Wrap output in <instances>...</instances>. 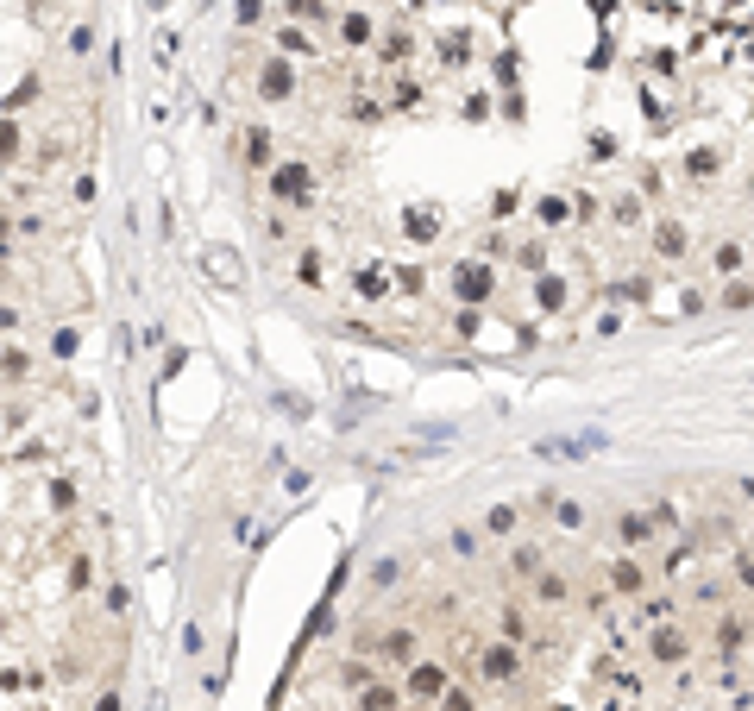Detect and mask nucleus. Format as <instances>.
I'll list each match as a JSON object with an SVG mask.
<instances>
[{
	"label": "nucleus",
	"mask_w": 754,
	"mask_h": 711,
	"mask_svg": "<svg viewBox=\"0 0 754 711\" xmlns=\"http://www.w3.org/2000/svg\"><path fill=\"white\" fill-rule=\"evenodd\" d=\"M654 252H660V259H679V252H685V227L660 221V233H654Z\"/></svg>",
	"instance_id": "1a4fd4ad"
},
{
	"label": "nucleus",
	"mask_w": 754,
	"mask_h": 711,
	"mask_svg": "<svg viewBox=\"0 0 754 711\" xmlns=\"http://www.w3.org/2000/svg\"><path fill=\"white\" fill-rule=\"evenodd\" d=\"M541 453H547V460H579L585 441H541Z\"/></svg>",
	"instance_id": "ddd939ff"
},
{
	"label": "nucleus",
	"mask_w": 754,
	"mask_h": 711,
	"mask_svg": "<svg viewBox=\"0 0 754 711\" xmlns=\"http://www.w3.org/2000/svg\"><path fill=\"white\" fill-rule=\"evenodd\" d=\"M754 302V284H730L723 289V308H749Z\"/></svg>",
	"instance_id": "dca6fc26"
},
{
	"label": "nucleus",
	"mask_w": 754,
	"mask_h": 711,
	"mask_svg": "<svg viewBox=\"0 0 754 711\" xmlns=\"http://www.w3.org/2000/svg\"><path fill=\"white\" fill-rule=\"evenodd\" d=\"M736 573H742V585L754 592V555H742V561H736Z\"/></svg>",
	"instance_id": "6ab92c4d"
},
{
	"label": "nucleus",
	"mask_w": 754,
	"mask_h": 711,
	"mask_svg": "<svg viewBox=\"0 0 754 711\" xmlns=\"http://www.w3.org/2000/svg\"><path fill=\"white\" fill-rule=\"evenodd\" d=\"M534 598H541V604H553V611H560V604H566V598H572V585H566V579H560V573H534Z\"/></svg>",
	"instance_id": "39448f33"
},
{
	"label": "nucleus",
	"mask_w": 754,
	"mask_h": 711,
	"mask_svg": "<svg viewBox=\"0 0 754 711\" xmlns=\"http://www.w3.org/2000/svg\"><path fill=\"white\" fill-rule=\"evenodd\" d=\"M541 567H547V561H541L534 542H515V548H509V573H515V579H534Z\"/></svg>",
	"instance_id": "6e6552de"
},
{
	"label": "nucleus",
	"mask_w": 754,
	"mask_h": 711,
	"mask_svg": "<svg viewBox=\"0 0 754 711\" xmlns=\"http://www.w3.org/2000/svg\"><path fill=\"white\" fill-rule=\"evenodd\" d=\"M610 585H617V592H623V598H635V592H641V585H647V573H641V561H617V567H610Z\"/></svg>",
	"instance_id": "0eeeda50"
},
{
	"label": "nucleus",
	"mask_w": 754,
	"mask_h": 711,
	"mask_svg": "<svg viewBox=\"0 0 754 711\" xmlns=\"http://www.w3.org/2000/svg\"><path fill=\"white\" fill-rule=\"evenodd\" d=\"M340 680H346L353 693H359V687H372V661H346V668H340Z\"/></svg>",
	"instance_id": "4468645a"
},
{
	"label": "nucleus",
	"mask_w": 754,
	"mask_h": 711,
	"mask_svg": "<svg viewBox=\"0 0 754 711\" xmlns=\"http://www.w3.org/2000/svg\"><path fill=\"white\" fill-rule=\"evenodd\" d=\"M453 555H459V561H478V542H472V529H453Z\"/></svg>",
	"instance_id": "a211bd4d"
},
{
	"label": "nucleus",
	"mask_w": 754,
	"mask_h": 711,
	"mask_svg": "<svg viewBox=\"0 0 754 711\" xmlns=\"http://www.w3.org/2000/svg\"><path fill=\"white\" fill-rule=\"evenodd\" d=\"M617 529H623V542H647L654 536V517H623Z\"/></svg>",
	"instance_id": "9b49d317"
},
{
	"label": "nucleus",
	"mask_w": 754,
	"mask_h": 711,
	"mask_svg": "<svg viewBox=\"0 0 754 711\" xmlns=\"http://www.w3.org/2000/svg\"><path fill=\"white\" fill-rule=\"evenodd\" d=\"M359 711H402V687H359Z\"/></svg>",
	"instance_id": "423d86ee"
},
{
	"label": "nucleus",
	"mask_w": 754,
	"mask_h": 711,
	"mask_svg": "<svg viewBox=\"0 0 754 711\" xmlns=\"http://www.w3.org/2000/svg\"><path fill=\"white\" fill-rule=\"evenodd\" d=\"M742 642H749V623H742V617H730V623L717 630V649H723V655H736Z\"/></svg>",
	"instance_id": "9d476101"
},
{
	"label": "nucleus",
	"mask_w": 754,
	"mask_h": 711,
	"mask_svg": "<svg viewBox=\"0 0 754 711\" xmlns=\"http://www.w3.org/2000/svg\"><path fill=\"white\" fill-rule=\"evenodd\" d=\"M440 711H478V699H472L466 687H447V693H440Z\"/></svg>",
	"instance_id": "f8f14e48"
},
{
	"label": "nucleus",
	"mask_w": 754,
	"mask_h": 711,
	"mask_svg": "<svg viewBox=\"0 0 754 711\" xmlns=\"http://www.w3.org/2000/svg\"><path fill=\"white\" fill-rule=\"evenodd\" d=\"M447 687H453V680H447V668L415 655V661H409V680H402V699H440Z\"/></svg>",
	"instance_id": "f03ea898"
},
{
	"label": "nucleus",
	"mask_w": 754,
	"mask_h": 711,
	"mask_svg": "<svg viewBox=\"0 0 754 711\" xmlns=\"http://www.w3.org/2000/svg\"><path fill=\"white\" fill-rule=\"evenodd\" d=\"M95 711H120V699H114V693H108V699H101V706H95Z\"/></svg>",
	"instance_id": "aec40b11"
},
{
	"label": "nucleus",
	"mask_w": 754,
	"mask_h": 711,
	"mask_svg": "<svg viewBox=\"0 0 754 711\" xmlns=\"http://www.w3.org/2000/svg\"><path fill=\"white\" fill-rule=\"evenodd\" d=\"M647 655H654L660 668H679V661L692 655V642H685V630H673V623H666V630H654V636H647Z\"/></svg>",
	"instance_id": "7ed1b4c3"
},
{
	"label": "nucleus",
	"mask_w": 754,
	"mask_h": 711,
	"mask_svg": "<svg viewBox=\"0 0 754 711\" xmlns=\"http://www.w3.org/2000/svg\"><path fill=\"white\" fill-rule=\"evenodd\" d=\"M478 674H485L491 687H509V680L522 674V642H509V636H503V642H485V649H478Z\"/></svg>",
	"instance_id": "f257e3e1"
},
{
	"label": "nucleus",
	"mask_w": 754,
	"mask_h": 711,
	"mask_svg": "<svg viewBox=\"0 0 754 711\" xmlns=\"http://www.w3.org/2000/svg\"><path fill=\"white\" fill-rule=\"evenodd\" d=\"M717 271H723V278L742 271V246H717Z\"/></svg>",
	"instance_id": "f3484780"
},
{
	"label": "nucleus",
	"mask_w": 754,
	"mask_h": 711,
	"mask_svg": "<svg viewBox=\"0 0 754 711\" xmlns=\"http://www.w3.org/2000/svg\"><path fill=\"white\" fill-rule=\"evenodd\" d=\"M485 529H491V536H509V529H515V504H497V510H491V523H485Z\"/></svg>",
	"instance_id": "2eb2a0df"
},
{
	"label": "nucleus",
	"mask_w": 754,
	"mask_h": 711,
	"mask_svg": "<svg viewBox=\"0 0 754 711\" xmlns=\"http://www.w3.org/2000/svg\"><path fill=\"white\" fill-rule=\"evenodd\" d=\"M415 655H421V636H415V630H390V636L377 642V661H390V668H409Z\"/></svg>",
	"instance_id": "20e7f679"
}]
</instances>
